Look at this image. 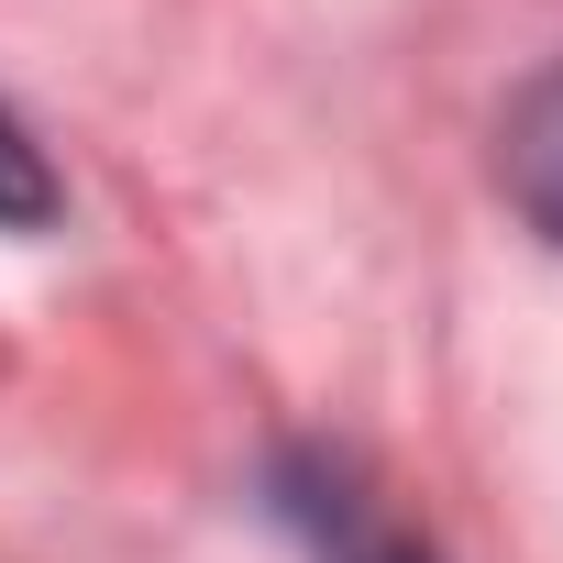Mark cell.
Here are the masks:
<instances>
[{
  "label": "cell",
  "instance_id": "7a4b0ae2",
  "mask_svg": "<svg viewBox=\"0 0 563 563\" xmlns=\"http://www.w3.org/2000/svg\"><path fill=\"white\" fill-rule=\"evenodd\" d=\"M56 210V177H45V155L12 133V111H0V221H45Z\"/></svg>",
  "mask_w": 563,
  "mask_h": 563
},
{
  "label": "cell",
  "instance_id": "6da1fadb",
  "mask_svg": "<svg viewBox=\"0 0 563 563\" xmlns=\"http://www.w3.org/2000/svg\"><path fill=\"white\" fill-rule=\"evenodd\" d=\"M508 199L563 243V78H541L508 122Z\"/></svg>",
  "mask_w": 563,
  "mask_h": 563
}]
</instances>
